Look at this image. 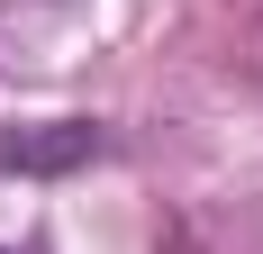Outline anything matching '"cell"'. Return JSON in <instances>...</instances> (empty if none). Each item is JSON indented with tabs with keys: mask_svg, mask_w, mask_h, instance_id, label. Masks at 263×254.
<instances>
[{
	"mask_svg": "<svg viewBox=\"0 0 263 254\" xmlns=\"http://www.w3.org/2000/svg\"><path fill=\"white\" fill-rule=\"evenodd\" d=\"M100 154V127L91 118H54V127H18L0 136V173H73Z\"/></svg>",
	"mask_w": 263,
	"mask_h": 254,
	"instance_id": "obj_1",
	"label": "cell"
}]
</instances>
